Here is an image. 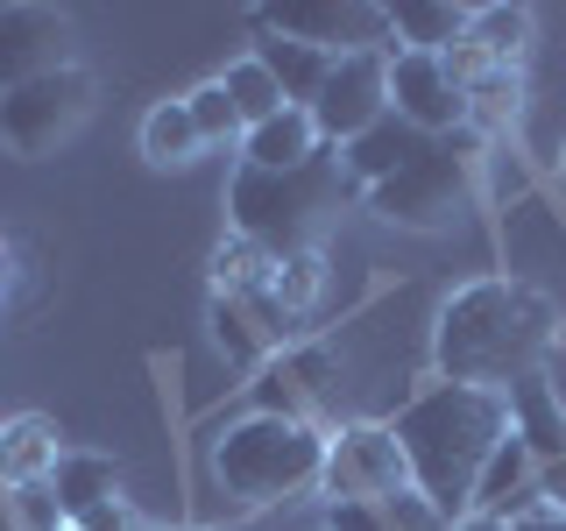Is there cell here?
Here are the masks:
<instances>
[{
  "mask_svg": "<svg viewBox=\"0 0 566 531\" xmlns=\"http://www.w3.org/2000/svg\"><path fill=\"white\" fill-rule=\"evenodd\" d=\"M50 496H57L64 524H85L93 510L120 503V468H114V454L64 447V454H57V468H50Z\"/></svg>",
  "mask_w": 566,
  "mask_h": 531,
  "instance_id": "cell-16",
  "label": "cell"
},
{
  "mask_svg": "<svg viewBox=\"0 0 566 531\" xmlns=\"http://www.w3.org/2000/svg\"><path fill=\"white\" fill-rule=\"evenodd\" d=\"M270 298H276V312L291 319V326H305V319L318 312V298H326V262H318V248H305V256H283V262H276Z\"/></svg>",
  "mask_w": 566,
  "mask_h": 531,
  "instance_id": "cell-24",
  "label": "cell"
},
{
  "mask_svg": "<svg viewBox=\"0 0 566 531\" xmlns=\"http://www.w3.org/2000/svg\"><path fill=\"white\" fill-rule=\"evenodd\" d=\"M510 433L531 447L545 503L566 510V404H559V389L545 383V368H531V376L510 383Z\"/></svg>",
  "mask_w": 566,
  "mask_h": 531,
  "instance_id": "cell-11",
  "label": "cell"
},
{
  "mask_svg": "<svg viewBox=\"0 0 566 531\" xmlns=\"http://www.w3.org/2000/svg\"><path fill=\"white\" fill-rule=\"evenodd\" d=\"M64 531H78V524H64Z\"/></svg>",
  "mask_w": 566,
  "mask_h": 531,
  "instance_id": "cell-37",
  "label": "cell"
},
{
  "mask_svg": "<svg viewBox=\"0 0 566 531\" xmlns=\"http://www.w3.org/2000/svg\"><path fill=\"white\" fill-rule=\"evenodd\" d=\"M389 114L411 121L418 135H460L468 128V100L453 93L447 64L424 50H389Z\"/></svg>",
  "mask_w": 566,
  "mask_h": 531,
  "instance_id": "cell-12",
  "label": "cell"
},
{
  "mask_svg": "<svg viewBox=\"0 0 566 531\" xmlns=\"http://www.w3.org/2000/svg\"><path fill=\"white\" fill-rule=\"evenodd\" d=\"M212 531H227V524H212Z\"/></svg>",
  "mask_w": 566,
  "mask_h": 531,
  "instance_id": "cell-38",
  "label": "cell"
},
{
  "mask_svg": "<svg viewBox=\"0 0 566 531\" xmlns=\"http://www.w3.org/2000/svg\"><path fill=\"white\" fill-rule=\"evenodd\" d=\"M503 524H510V531H566V510H559V503H545V496H538V503L510 510Z\"/></svg>",
  "mask_w": 566,
  "mask_h": 531,
  "instance_id": "cell-31",
  "label": "cell"
},
{
  "mask_svg": "<svg viewBox=\"0 0 566 531\" xmlns=\"http://www.w3.org/2000/svg\"><path fill=\"white\" fill-rule=\"evenodd\" d=\"M382 524H389V531H453V524L439 518V510L424 503L418 489H397V496H382Z\"/></svg>",
  "mask_w": 566,
  "mask_h": 531,
  "instance_id": "cell-28",
  "label": "cell"
},
{
  "mask_svg": "<svg viewBox=\"0 0 566 531\" xmlns=\"http://www.w3.org/2000/svg\"><path fill=\"white\" fill-rule=\"evenodd\" d=\"M326 531H389L382 503H361V496H326Z\"/></svg>",
  "mask_w": 566,
  "mask_h": 531,
  "instance_id": "cell-30",
  "label": "cell"
},
{
  "mask_svg": "<svg viewBox=\"0 0 566 531\" xmlns=\"http://www.w3.org/2000/svg\"><path fill=\"white\" fill-rule=\"evenodd\" d=\"M248 29L291 35L326 58H354V50H389V8L368 0H283V8H248Z\"/></svg>",
  "mask_w": 566,
  "mask_h": 531,
  "instance_id": "cell-7",
  "label": "cell"
},
{
  "mask_svg": "<svg viewBox=\"0 0 566 531\" xmlns=\"http://www.w3.org/2000/svg\"><path fill=\"white\" fill-rule=\"evenodd\" d=\"M57 418L43 412H22L0 425V489H29V482H50V468H57Z\"/></svg>",
  "mask_w": 566,
  "mask_h": 531,
  "instance_id": "cell-19",
  "label": "cell"
},
{
  "mask_svg": "<svg viewBox=\"0 0 566 531\" xmlns=\"http://www.w3.org/2000/svg\"><path fill=\"white\" fill-rule=\"evenodd\" d=\"M318 149H326V142H318V121L305 106H283V114H270L262 128L241 135V164L248 170H297V164H312Z\"/></svg>",
  "mask_w": 566,
  "mask_h": 531,
  "instance_id": "cell-18",
  "label": "cell"
},
{
  "mask_svg": "<svg viewBox=\"0 0 566 531\" xmlns=\"http://www.w3.org/2000/svg\"><path fill=\"white\" fill-rule=\"evenodd\" d=\"M468 35L489 50L495 64H517V71H524V50H531V8H474Z\"/></svg>",
  "mask_w": 566,
  "mask_h": 531,
  "instance_id": "cell-25",
  "label": "cell"
},
{
  "mask_svg": "<svg viewBox=\"0 0 566 531\" xmlns=\"http://www.w3.org/2000/svg\"><path fill=\"white\" fill-rule=\"evenodd\" d=\"M276 283V256L241 235H227L212 248V298H262Z\"/></svg>",
  "mask_w": 566,
  "mask_h": 531,
  "instance_id": "cell-23",
  "label": "cell"
},
{
  "mask_svg": "<svg viewBox=\"0 0 566 531\" xmlns=\"http://www.w3.org/2000/svg\"><path fill=\"white\" fill-rule=\"evenodd\" d=\"M0 531H22V524H14V496L8 489H0Z\"/></svg>",
  "mask_w": 566,
  "mask_h": 531,
  "instance_id": "cell-33",
  "label": "cell"
},
{
  "mask_svg": "<svg viewBox=\"0 0 566 531\" xmlns=\"http://www.w3.org/2000/svg\"><path fill=\"white\" fill-rule=\"evenodd\" d=\"M474 149H482L474 128L439 135L411 170H397L389 185L361 191V206L376 212V220H389V227H418V235L424 227H453L460 212H468V199H474Z\"/></svg>",
  "mask_w": 566,
  "mask_h": 531,
  "instance_id": "cell-5",
  "label": "cell"
},
{
  "mask_svg": "<svg viewBox=\"0 0 566 531\" xmlns=\"http://www.w3.org/2000/svg\"><path fill=\"white\" fill-rule=\"evenodd\" d=\"M0 298H8V235H0Z\"/></svg>",
  "mask_w": 566,
  "mask_h": 531,
  "instance_id": "cell-34",
  "label": "cell"
},
{
  "mask_svg": "<svg viewBox=\"0 0 566 531\" xmlns=\"http://www.w3.org/2000/svg\"><path fill=\"white\" fill-rule=\"evenodd\" d=\"M318 489H326V496H361V503H382V496L411 489V468H403V447L389 439V425L347 418L340 433H326V468H318Z\"/></svg>",
  "mask_w": 566,
  "mask_h": 531,
  "instance_id": "cell-9",
  "label": "cell"
},
{
  "mask_svg": "<svg viewBox=\"0 0 566 531\" xmlns=\"http://www.w3.org/2000/svg\"><path fill=\"white\" fill-rule=\"evenodd\" d=\"M474 8H439V0H397L389 8V50H424V58H447L468 35Z\"/></svg>",
  "mask_w": 566,
  "mask_h": 531,
  "instance_id": "cell-21",
  "label": "cell"
},
{
  "mask_svg": "<svg viewBox=\"0 0 566 531\" xmlns=\"http://www.w3.org/2000/svg\"><path fill=\"white\" fill-rule=\"evenodd\" d=\"M185 106H191V128H199L206 149H212V142H241V114H234V100H227V85H220V79L191 85Z\"/></svg>",
  "mask_w": 566,
  "mask_h": 531,
  "instance_id": "cell-27",
  "label": "cell"
},
{
  "mask_svg": "<svg viewBox=\"0 0 566 531\" xmlns=\"http://www.w3.org/2000/svg\"><path fill=\"white\" fill-rule=\"evenodd\" d=\"M93 100H99V79L85 64H64V71H43V79L14 85V93H0V149L50 156L85 114H93Z\"/></svg>",
  "mask_w": 566,
  "mask_h": 531,
  "instance_id": "cell-6",
  "label": "cell"
},
{
  "mask_svg": "<svg viewBox=\"0 0 566 531\" xmlns=\"http://www.w3.org/2000/svg\"><path fill=\"white\" fill-rule=\"evenodd\" d=\"M142 531H170V524H142Z\"/></svg>",
  "mask_w": 566,
  "mask_h": 531,
  "instance_id": "cell-35",
  "label": "cell"
},
{
  "mask_svg": "<svg viewBox=\"0 0 566 531\" xmlns=\"http://www.w3.org/2000/svg\"><path fill=\"white\" fill-rule=\"evenodd\" d=\"M347 199V177H340V156L318 149L312 164L297 170H234V185H227V220H234L241 241L270 248V256H305L318 220H326L333 206Z\"/></svg>",
  "mask_w": 566,
  "mask_h": 531,
  "instance_id": "cell-3",
  "label": "cell"
},
{
  "mask_svg": "<svg viewBox=\"0 0 566 531\" xmlns=\"http://www.w3.org/2000/svg\"><path fill=\"white\" fill-rule=\"evenodd\" d=\"M559 341V305L517 277H474L439 305L432 319V368L439 383H517L553 354Z\"/></svg>",
  "mask_w": 566,
  "mask_h": 531,
  "instance_id": "cell-1",
  "label": "cell"
},
{
  "mask_svg": "<svg viewBox=\"0 0 566 531\" xmlns=\"http://www.w3.org/2000/svg\"><path fill=\"white\" fill-rule=\"evenodd\" d=\"M255 64L276 79L283 106H305V114H312L318 85H326V71H333V58H326V50H312V43H291V35H270V29H255Z\"/></svg>",
  "mask_w": 566,
  "mask_h": 531,
  "instance_id": "cell-20",
  "label": "cell"
},
{
  "mask_svg": "<svg viewBox=\"0 0 566 531\" xmlns=\"http://www.w3.org/2000/svg\"><path fill=\"white\" fill-rule=\"evenodd\" d=\"M318 468H326V433L270 418V412H248L234 425H220V439H212V482L248 510H270L283 496L312 489Z\"/></svg>",
  "mask_w": 566,
  "mask_h": 531,
  "instance_id": "cell-4",
  "label": "cell"
},
{
  "mask_svg": "<svg viewBox=\"0 0 566 531\" xmlns=\"http://www.w3.org/2000/svg\"><path fill=\"white\" fill-rule=\"evenodd\" d=\"M503 433H510V397L503 389H474V383H432L389 418V439L403 447L411 489L447 524H460L474 510V482H482Z\"/></svg>",
  "mask_w": 566,
  "mask_h": 531,
  "instance_id": "cell-2",
  "label": "cell"
},
{
  "mask_svg": "<svg viewBox=\"0 0 566 531\" xmlns=\"http://www.w3.org/2000/svg\"><path fill=\"white\" fill-rule=\"evenodd\" d=\"M248 397H255V412H270V418L318 425V418L333 412V397H340V354L318 347V341H291L276 362L255 368Z\"/></svg>",
  "mask_w": 566,
  "mask_h": 531,
  "instance_id": "cell-8",
  "label": "cell"
},
{
  "mask_svg": "<svg viewBox=\"0 0 566 531\" xmlns=\"http://www.w3.org/2000/svg\"><path fill=\"white\" fill-rule=\"evenodd\" d=\"M212 341L227 347V362H234V368L255 376L262 362H276V354L297 341V326L276 312L270 291H262V298H212Z\"/></svg>",
  "mask_w": 566,
  "mask_h": 531,
  "instance_id": "cell-14",
  "label": "cell"
},
{
  "mask_svg": "<svg viewBox=\"0 0 566 531\" xmlns=\"http://www.w3.org/2000/svg\"><path fill=\"white\" fill-rule=\"evenodd\" d=\"M8 496H14V524L22 531H64V510H57V496H50V482L8 489Z\"/></svg>",
  "mask_w": 566,
  "mask_h": 531,
  "instance_id": "cell-29",
  "label": "cell"
},
{
  "mask_svg": "<svg viewBox=\"0 0 566 531\" xmlns=\"http://www.w3.org/2000/svg\"><path fill=\"white\" fill-rule=\"evenodd\" d=\"M71 64V22L57 8H29V0H8L0 8V93L43 79V71Z\"/></svg>",
  "mask_w": 566,
  "mask_h": 531,
  "instance_id": "cell-13",
  "label": "cell"
},
{
  "mask_svg": "<svg viewBox=\"0 0 566 531\" xmlns=\"http://www.w3.org/2000/svg\"><path fill=\"white\" fill-rule=\"evenodd\" d=\"M453 531H510V524H503V518H460Z\"/></svg>",
  "mask_w": 566,
  "mask_h": 531,
  "instance_id": "cell-32",
  "label": "cell"
},
{
  "mask_svg": "<svg viewBox=\"0 0 566 531\" xmlns=\"http://www.w3.org/2000/svg\"><path fill=\"white\" fill-rule=\"evenodd\" d=\"M227 100H234V114H241V135L248 128H262L270 114H283V93H276V79L262 71L255 58H241V64H227Z\"/></svg>",
  "mask_w": 566,
  "mask_h": 531,
  "instance_id": "cell-26",
  "label": "cell"
},
{
  "mask_svg": "<svg viewBox=\"0 0 566 531\" xmlns=\"http://www.w3.org/2000/svg\"><path fill=\"white\" fill-rule=\"evenodd\" d=\"M439 135H418L411 121H397V114H382L368 135H354V142H340V177H347V191L361 199V191H376V185H389L397 170H411L424 149H432Z\"/></svg>",
  "mask_w": 566,
  "mask_h": 531,
  "instance_id": "cell-15",
  "label": "cell"
},
{
  "mask_svg": "<svg viewBox=\"0 0 566 531\" xmlns=\"http://www.w3.org/2000/svg\"><path fill=\"white\" fill-rule=\"evenodd\" d=\"M382 114H389V50H354V58H333L326 85H318V100H312L318 142H326V149H340V142L368 135Z\"/></svg>",
  "mask_w": 566,
  "mask_h": 531,
  "instance_id": "cell-10",
  "label": "cell"
},
{
  "mask_svg": "<svg viewBox=\"0 0 566 531\" xmlns=\"http://www.w3.org/2000/svg\"><path fill=\"white\" fill-rule=\"evenodd\" d=\"M538 468H531V447L517 433H503L495 439V454H489V468H482V482H474V510L468 518H510V510H524V503H538Z\"/></svg>",
  "mask_w": 566,
  "mask_h": 531,
  "instance_id": "cell-17",
  "label": "cell"
},
{
  "mask_svg": "<svg viewBox=\"0 0 566 531\" xmlns=\"http://www.w3.org/2000/svg\"><path fill=\"white\" fill-rule=\"evenodd\" d=\"M559 185H566V164H559Z\"/></svg>",
  "mask_w": 566,
  "mask_h": 531,
  "instance_id": "cell-36",
  "label": "cell"
},
{
  "mask_svg": "<svg viewBox=\"0 0 566 531\" xmlns=\"http://www.w3.org/2000/svg\"><path fill=\"white\" fill-rule=\"evenodd\" d=\"M199 149H206V142H199V128H191L185 100H156L149 114H142V156H149L156 170H185Z\"/></svg>",
  "mask_w": 566,
  "mask_h": 531,
  "instance_id": "cell-22",
  "label": "cell"
}]
</instances>
